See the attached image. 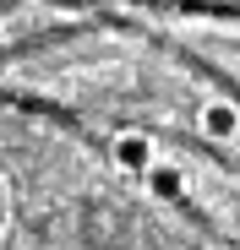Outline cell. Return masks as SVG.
<instances>
[{"label": "cell", "instance_id": "7a4b0ae2", "mask_svg": "<svg viewBox=\"0 0 240 250\" xmlns=\"http://www.w3.org/2000/svg\"><path fill=\"white\" fill-rule=\"evenodd\" d=\"M196 125H202L208 142H235L240 136V109L229 98H208L202 109H196Z\"/></svg>", "mask_w": 240, "mask_h": 250}, {"label": "cell", "instance_id": "6da1fadb", "mask_svg": "<svg viewBox=\"0 0 240 250\" xmlns=\"http://www.w3.org/2000/svg\"><path fill=\"white\" fill-rule=\"evenodd\" d=\"M109 158H115V169H126V174H142L147 163L158 158V152H153V136H147V131H120V136L109 142Z\"/></svg>", "mask_w": 240, "mask_h": 250}, {"label": "cell", "instance_id": "3957f363", "mask_svg": "<svg viewBox=\"0 0 240 250\" xmlns=\"http://www.w3.org/2000/svg\"><path fill=\"white\" fill-rule=\"evenodd\" d=\"M137 180H142V185H147V190H153L158 201H175V196H180V174H175V169H164L158 158L147 163V169H142Z\"/></svg>", "mask_w": 240, "mask_h": 250}, {"label": "cell", "instance_id": "277c9868", "mask_svg": "<svg viewBox=\"0 0 240 250\" xmlns=\"http://www.w3.org/2000/svg\"><path fill=\"white\" fill-rule=\"evenodd\" d=\"M208 250H224V245H208Z\"/></svg>", "mask_w": 240, "mask_h": 250}]
</instances>
